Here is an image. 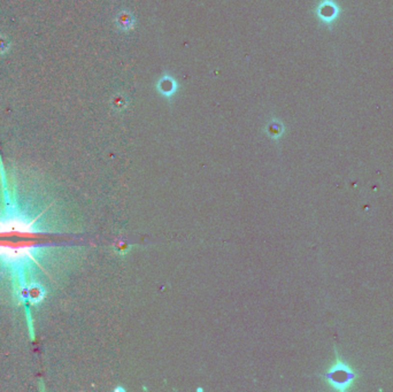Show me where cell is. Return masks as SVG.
I'll return each instance as SVG.
<instances>
[{
    "mask_svg": "<svg viewBox=\"0 0 393 392\" xmlns=\"http://www.w3.org/2000/svg\"><path fill=\"white\" fill-rule=\"evenodd\" d=\"M118 23L120 26V28L123 30H131L134 28V20L132 16L128 13V12H123L120 16L118 18Z\"/></svg>",
    "mask_w": 393,
    "mask_h": 392,
    "instance_id": "6da1fadb",
    "label": "cell"
},
{
    "mask_svg": "<svg viewBox=\"0 0 393 392\" xmlns=\"http://www.w3.org/2000/svg\"><path fill=\"white\" fill-rule=\"evenodd\" d=\"M176 89V84L170 78H164L160 80V91L164 94H172Z\"/></svg>",
    "mask_w": 393,
    "mask_h": 392,
    "instance_id": "7a4b0ae2",
    "label": "cell"
},
{
    "mask_svg": "<svg viewBox=\"0 0 393 392\" xmlns=\"http://www.w3.org/2000/svg\"><path fill=\"white\" fill-rule=\"evenodd\" d=\"M268 134H269V136H270L272 138H277L278 136H280V134H282V132H280V126L278 124H272L270 126H268Z\"/></svg>",
    "mask_w": 393,
    "mask_h": 392,
    "instance_id": "3957f363",
    "label": "cell"
},
{
    "mask_svg": "<svg viewBox=\"0 0 393 392\" xmlns=\"http://www.w3.org/2000/svg\"><path fill=\"white\" fill-rule=\"evenodd\" d=\"M8 43H7L6 40H4V38H0V53H5L7 50H8Z\"/></svg>",
    "mask_w": 393,
    "mask_h": 392,
    "instance_id": "277c9868",
    "label": "cell"
}]
</instances>
